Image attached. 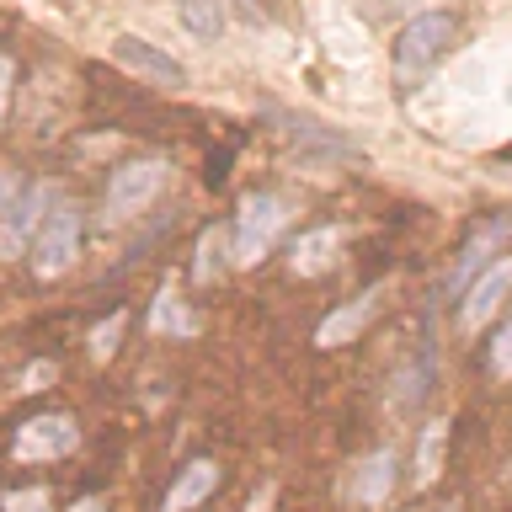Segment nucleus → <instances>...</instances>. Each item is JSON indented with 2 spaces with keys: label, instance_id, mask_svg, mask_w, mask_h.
Here are the masks:
<instances>
[{
  "label": "nucleus",
  "instance_id": "nucleus-11",
  "mask_svg": "<svg viewBox=\"0 0 512 512\" xmlns=\"http://www.w3.org/2000/svg\"><path fill=\"white\" fill-rule=\"evenodd\" d=\"M48 203H59V192L48 187V182H38V187H27L22 198H16V208H11L6 219H0V224H6V251H16V246H27V235L38 230V224H43V208H48Z\"/></svg>",
  "mask_w": 512,
  "mask_h": 512
},
{
  "label": "nucleus",
  "instance_id": "nucleus-16",
  "mask_svg": "<svg viewBox=\"0 0 512 512\" xmlns=\"http://www.w3.org/2000/svg\"><path fill=\"white\" fill-rule=\"evenodd\" d=\"M443 454H448V422H427L422 443H416V486H432L443 475Z\"/></svg>",
  "mask_w": 512,
  "mask_h": 512
},
{
  "label": "nucleus",
  "instance_id": "nucleus-13",
  "mask_svg": "<svg viewBox=\"0 0 512 512\" xmlns=\"http://www.w3.org/2000/svg\"><path fill=\"white\" fill-rule=\"evenodd\" d=\"M198 326H203L198 310H192L176 288H160L155 304H150V331L155 336H176V342H182V336H198Z\"/></svg>",
  "mask_w": 512,
  "mask_h": 512
},
{
  "label": "nucleus",
  "instance_id": "nucleus-18",
  "mask_svg": "<svg viewBox=\"0 0 512 512\" xmlns=\"http://www.w3.org/2000/svg\"><path fill=\"white\" fill-rule=\"evenodd\" d=\"M176 16L192 38H219L224 32V6L219 0H176Z\"/></svg>",
  "mask_w": 512,
  "mask_h": 512
},
{
  "label": "nucleus",
  "instance_id": "nucleus-12",
  "mask_svg": "<svg viewBox=\"0 0 512 512\" xmlns=\"http://www.w3.org/2000/svg\"><path fill=\"white\" fill-rule=\"evenodd\" d=\"M390 491H395V454H390V448H379V454H368V459L358 464V475H352L347 496H352V502H363V507H379Z\"/></svg>",
  "mask_w": 512,
  "mask_h": 512
},
{
  "label": "nucleus",
  "instance_id": "nucleus-19",
  "mask_svg": "<svg viewBox=\"0 0 512 512\" xmlns=\"http://www.w3.org/2000/svg\"><path fill=\"white\" fill-rule=\"evenodd\" d=\"M128 331V310H112L102 326L91 331V363H107L112 352H118V336Z\"/></svg>",
  "mask_w": 512,
  "mask_h": 512
},
{
  "label": "nucleus",
  "instance_id": "nucleus-15",
  "mask_svg": "<svg viewBox=\"0 0 512 512\" xmlns=\"http://www.w3.org/2000/svg\"><path fill=\"white\" fill-rule=\"evenodd\" d=\"M224 262H230V230L224 224H214V230L198 235V262H192V283L208 288L224 272Z\"/></svg>",
  "mask_w": 512,
  "mask_h": 512
},
{
  "label": "nucleus",
  "instance_id": "nucleus-5",
  "mask_svg": "<svg viewBox=\"0 0 512 512\" xmlns=\"http://www.w3.org/2000/svg\"><path fill=\"white\" fill-rule=\"evenodd\" d=\"M80 448V427L70 411H43V416H27L16 427V443L11 454L22 464H54V459H70Z\"/></svg>",
  "mask_w": 512,
  "mask_h": 512
},
{
  "label": "nucleus",
  "instance_id": "nucleus-6",
  "mask_svg": "<svg viewBox=\"0 0 512 512\" xmlns=\"http://www.w3.org/2000/svg\"><path fill=\"white\" fill-rule=\"evenodd\" d=\"M112 59H118L128 75H139L144 86H160V91L187 86V64H182V59H171L166 48L144 43L139 32H123V38H112Z\"/></svg>",
  "mask_w": 512,
  "mask_h": 512
},
{
  "label": "nucleus",
  "instance_id": "nucleus-4",
  "mask_svg": "<svg viewBox=\"0 0 512 512\" xmlns=\"http://www.w3.org/2000/svg\"><path fill=\"white\" fill-rule=\"evenodd\" d=\"M171 182V166L166 160H128V166L112 171V182H107V219H134L144 214L160 192H166Z\"/></svg>",
  "mask_w": 512,
  "mask_h": 512
},
{
  "label": "nucleus",
  "instance_id": "nucleus-23",
  "mask_svg": "<svg viewBox=\"0 0 512 512\" xmlns=\"http://www.w3.org/2000/svg\"><path fill=\"white\" fill-rule=\"evenodd\" d=\"M16 198H22V176H16L11 166H0V219L16 208Z\"/></svg>",
  "mask_w": 512,
  "mask_h": 512
},
{
  "label": "nucleus",
  "instance_id": "nucleus-20",
  "mask_svg": "<svg viewBox=\"0 0 512 512\" xmlns=\"http://www.w3.org/2000/svg\"><path fill=\"white\" fill-rule=\"evenodd\" d=\"M0 512H54V502H48L43 486H22V491H6Z\"/></svg>",
  "mask_w": 512,
  "mask_h": 512
},
{
  "label": "nucleus",
  "instance_id": "nucleus-27",
  "mask_svg": "<svg viewBox=\"0 0 512 512\" xmlns=\"http://www.w3.org/2000/svg\"><path fill=\"white\" fill-rule=\"evenodd\" d=\"M443 512H459V507H443Z\"/></svg>",
  "mask_w": 512,
  "mask_h": 512
},
{
  "label": "nucleus",
  "instance_id": "nucleus-8",
  "mask_svg": "<svg viewBox=\"0 0 512 512\" xmlns=\"http://www.w3.org/2000/svg\"><path fill=\"white\" fill-rule=\"evenodd\" d=\"M342 230H336V224H315V230H304L294 246H288V267L299 272V278H320V272H326L336 256H342Z\"/></svg>",
  "mask_w": 512,
  "mask_h": 512
},
{
  "label": "nucleus",
  "instance_id": "nucleus-24",
  "mask_svg": "<svg viewBox=\"0 0 512 512\" xmlns=\"http://www.w3.org/2000/svg\"><path fill=\"white\" fill-rule=\"evenodd\" d=\"M48 379H59V363L54 358H43V363H32L27 374H22V384H16V390H43Z\"/></svg>",
  "mask_w": 512,
  "mask_h": 512
},
{
  "label": "nucleus",
  "instance_id": "nucleus-1",
  "mask_svg": "<svg viewBox=\"0 0 512 512\" xmlns=\"http://www.w3.org/2000/svg\"><path fill=\"white\" fill-rule=\"evenodd\" d=\"M454 38H459V16L454 11L411 16V22L400 27V38H395V80H400V91L422 86V80L443 64L448 48H454Z\"/></svg>",
  "mask_w": 512,
  "mask_h": 512
},
{
  "label": "nucleus",
  "instance_id": "nucleus-17",
  "mask_svg": "<svg viewBox=\"0 0 512 512\" xmlns=\"http://www.w3.org/2000/svg\"><path fill=\"white\" fill-rule=\"evenodd\" d=\"M427 390H432V347L416 352V358L395 374V395H390V400H395L400 411H406V406H416V400H422Z\"/></svg>",
  "mask_w": 512,
  "mask_h": 512
},
{
  "label": "nucleus",
  "instance_id": "nucleus-25",
  "mask_svg": "<svg viewBox=\"0 0 512 512\" xmlns=\"http://www.w3.org/2000/svg\"><path fill=\"white\" fill-rule=\"evenodd\" d=\"M11 80H16V64H11V54H0V123L11 112Z\"/></svg>",
  "mask_w": 512,
  "mask_h": 512
},
{
  "label": "nucleus",
  "instance_id": "nucleus-21",
  "mask_svg": "<svg viewBox=\"0 0 512 512\" xmlns=\"http://www.w3.org/2000/svg\"><path fill=\"white\" fill-rule=\"evenodd\" d=\"M235 11L246 16V22H283L288 16V0H235Z\"/></svg>",
  "mask_w": 512,
  "mask_h": 512
},
{
  "label": "nucleus",
  "instance_id": "nucleus-7",
  "mask_svg": "<svg viewBox=\"0 0 512 512\" xmlns=\"http://www.w3.org/2000/svg\"><path fill=\"white\" fill-rule=\"evenodd\" d=\"M507 294H512V256H496L491 267L475 272L470 294H464V304H459V326L464 331H480L507 304Z\"/></svg>",
  "mask_w": 512,
  "mask_h": 512
},
{
  "label": "nucleus",
  "instance_id": "nucleus-22",
  "mask_svg": "<svg viewBox=\"0 0 512 512\" xmlns=\"http://www.w3.org/2000/svg\"><path fill=\"white\" fill-rule=\"evenodd\" d=\"M491 368L502 379H512V315H507V326L496 331V342H491Z\"/></svg>",
  "mask_w": 512,
  "mask_h": 512
},
{
  "label": "nucleus",
  "instance_id": "nucleus-26",
  "mask_svg": "<svg viewBox=\"0 0 512 512\" xmlns=\"http://www.w3.org/2000/svg\"><path fill=\"white\" fill-rule=\"evenodd\" d=\"M70 512H107V502H102V496H80Z\"/></svg>",
  "mask_w": 512,
  "mask_h": 512
},
{
  "label": "nucleus",
  "instance_id": "nucleus-9",
  "mask_svg": "<svg viewBox=\"0 0 512 512\" xmlns=\"http://www.w3.org/2000/svg\"><path fill=\"white\" fill-rule=\"evenodd\" d=\"M219 486V464L214 459H192L182 475H176V486L166 491V502H160V512H192V507H203L208 496H214Z\"/></svg>",
  "mask_w": 512,
  "mask_h": 512
},
{
  "label": "nucleus",
  "instance_id": "nucleus-3",
  "mask_svg": "<svg viewBox=\"0 0 512 512\" xmlns=\"http://www.w3.org/2000/svg\"><path fill=\"white\" fill-rule=\"evenodd\" d=\"M80 256V208L54 203V214H43V224L32 230V272L38 278H64Z\"/></svg>",
  "mask_w": 512,
  "mask_h": 512
},
{
  "label": "nucleus",
  "instance_id": "nucleus-10",
  "mask_svg": "<svg viewBox=\"0 0 512 512\" xmlns=\"http://www.w3.org/2000/svg\"><path fill=\"white\" fill-rule=\"evenodd\" d=\"M374 304H379V288H368V294H358V299L347 304V310L326 315V320H320V331H315V347H347V342H358V331L368 326Z\"/></svg>",
  "mask_w": 512,
  "mask_h": 512
},
{
  "label": "nucleus",
  "instance_id": "nucleus-2",
  "mask_svg": "<svg viewBox=\"0 0 512 512\" xmlns=\"http://www.w3.org/2000/svg\"><path fill=\"white\" fill-rule=\"evenodd\" d=\"M288 224V203L278 192H246L240 198V214L230 224V262L235 267H256L272 251V240Z\"/></svg>",
  "mask_w": 512,
  "mask_h": 512
},
{
  "label": "nucleus",
  "instance_id": "nucleus-14",
  "mask_svg": "<svg viewBox=\"0 0 512 512\" xmlns=\"http://www.w3.org/2000/svg\"><path fill=\"white\" fill-rule=\"evenodd\" d=\"M512 235V214H502V219H491V224H480V230L470 235V246H464V256H459V272H454V288L470 278V272H480L486 267V256L502 246V240Z\"/></svg>",
  "mask_w": 512,
  "mask_h": 512
}]
</instances>
